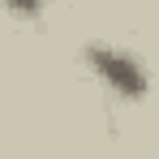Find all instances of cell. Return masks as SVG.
<instances>
[{
    "label": "cell",
    "instance_id": "obj_1",
    "mask_svg": "<svg viewBox=\"0 0 159 159\" xmlns=\"http://www.w3.org/2000/svg\"><path fill=\"white\" fill-rule=\"evenodd\" d=\"M82 65L112 99H125V103H138L146 95V86H151L142 56L120 48V43H86L82 48Z\"/></svg>",
    "mask_w": 159,
    "mask_h": 159
},
{
    "label": "cell",
    "instance_id": "obj_2",
    "mask_svg": "<svg viewBox=\"0 0 159 159\" xmlns=\"http://www.w3.org/2000/svg\"><path fill=\"white\" fill-rule=\"evenodd\" d=\"M43 4H48V0H0V9L13 13V17H39Z\"/></svg>",
    "mask_w": 159,
    "mask_h": 159
}]
</instances>
